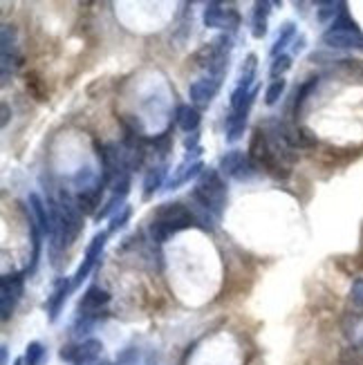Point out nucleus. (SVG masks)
Returning <instances> with one entry per match:
<instances>
[{"instance_id": "nucleus-1", "label": "nucleus", "mask_w": 363, "mask_h": 365, "mask_svg": "<svg viewBox=\"0 0 363 365\" xmlns=\"http://www.w3.org/2000/svg\"><path fill=\"white\" fill-rule=\"evenodd\" d=\"M191 197L198 206V227H202L204 231H213L215 222L223 217L227 206V184L223 180V173L204 168V173L198 178Z\"/></svg>"}, {"instance_id": "nucleus-2", "label": "nucleus", "mask_w": 363, "mask_h": 365, "mask_svg": "<svg viewBox=\"0 0 363 365\" xmlns=\"http://www.w3.org/2000/svg\"><path fill=\"white\" fill-rule=\"evenodd\" d=\"M231 50H233V41L229 34H223L213 38L211 43H207L198 50L191 58L193 68H200L204 70V74H211V76H223L225 78V72L229 70V56H231Z\"/></svg>"}, {"instance_id": "nucleus-3", "label": "nucleus", "mask_w": 363, "mask_h": 365, "mask_svg": "<svg viewBox=\"0 0 363 365\" xmlns=\"http://www.w3.org/2000/svg\"><path fill=\"white\" fill-rule=\"evenodd\" d=\"M321 41H323V45L332 47V50H354V52H363V31L350 19L348 7H345L337 16V21L329 25V29L323 31Z\"/></svg>"}, {"instance_id": "nucleus-4", "label": "nucleus", "mask_w": 363, "mask_h": 365, "mask_svg": "<svg viewBox=\"0 0 363 365\" xmlns=\"http://www.w3.org/2000/svg\"><path fill=\"white\" fill-rule=\"evenodd\" d=\"M56 204L63 220V240H66V247H70L78 237V233L83 231V211L76 197L72 193H66V190L56 197Z\"/></svg>"}, {"instance_id": "nucleus-5", "label": "nucleus", "mask_w": 363, "mask_h": 365, "mask_svg": "<svg viewBox=\"0 0 363 365\" xmlns=\"http://www.w3.org/2000/svg\"><path fill=\"white\" fill-rule=\"evenodd\" d=\"M220 173L231 180L249 182L260 175V166L251 160L249 153L245 150H229L227 155L220 157Z\"/></svg>"}, {"instance_id": "nucleus-6", "label": "nucleus", "mask_w": 363, "mask_h": 365, "mask_svg": "<svg viewBox=\"0 0 363 365\" xmlns=\"http://www.w3.org/2000/svg\"><path fill=\"white\" fill-rule=\"evenodd\" d=\"M153 220L162 222V225L175 235L184 229H191V227H198V217L195 213L188 209V206H184L182 202H166L162 204L160 209L155 211Z\"/></svg>"}, {"instance_id": "nucleus-7", "label": "nucleus", "mask_w": 363, "mask_h": 365, "mask_svg": "<svg viewBox=\"0 0 363 365\" xmlns=\"http://www.w3.org/2000/svg\"><path fill=\"white\" fill-rule=\"evenodd\" d=\"M202 23L204 27H213V29H229L235 31L240 27V14L233 5L225 3H207L202 11Z\"/></svg>"}, {"instance_id": "nucleus-8", "label": "nucleus", "mask_w": 363, "mask_h": 365, "mask_svg": "<svg viewBox=\"0 0 363 365\" xmlns=\"http://www.w3.org/2000/svg\"><path fill=\"white\" fill-rule=\"evenodd\" d=\"M0 52H3V63H0V68H3V86H7L9 76L23 66L14 25H3V31H0Z\"/></svg>"}, {"instance_id": "nucleus-9", "label": "nucleus", "mask_w": 363, "mask_h": 365, "mask_svg": "<svg viewBox=\"0 0 363 365\" xmlns=\"http://www.w3.org/2000/svg\"><path fill=\"white\" fill-rule=\"evenodd\" d=\"M23 296V274H5L0 278V319L9 321L16 303Z\"/></svg>"}, {"instance_id": "nucleus-10", "label": "nucleus", "mask_w": 363, "mask_h": 365, "mask_svg": "<svg viewBox=\"0 0 363 365\" xmlns=\"http://www.w3.org/2000/svg\"><path fill=\"white\" fill-rule=\"evenodd\" d=\"M101 352H103V343L97 339H88L76 345H63L61 359L72 365H92V363H97Z\"/></svg>"}, {"instance_id": "nucleus-11", "label": "nucleus", "mask_w": 363, "mask_h": 365, "mask_svg": "<svg viewBox=\"0 0 363 365\" xmlns=\"http://www.w3.org/2000/svg\"><path fill=\"white\" fill-rule=\"evenodd\" d=\"M106 242H108V231H101V233H97L90 240V245H88V249H86V256H83V262L78 264V269H76V274L72 276V284L74 287H78L90 274H92V269L97 267V262L101 260V253H103V249H106Z\"/></svg>"}, {"instance_id": "nucleus-12", "label": "nucleus", "mask_w": 363, "mask_h": 365, "mask_svg": "<svg viewBox=\"0 0 363 365\" xmlns=\"http://www.w3.org/2000/svg\"><path fill=\"white\" fill-rule=\"evenodd\" d=\"M223 88V76H211V74H202L200 78L188 86V97H191V103L195 108H207L215 94Z\"/></svg>"}, {"instance_id": "nucleus-13", "label": "nucleus", "mask_w": 363, "mask_h": 365, "mask_svg": "<svg viewBox=\"0 0 363 365\" xmlns=\"http://www.w3.org/2000/svg\"><path fill=\"white\" fill-rule=\"evenodd\" d=\"M198 155H200V150H193V153L186 155V160L175 170H173V178L166 182V190H175V188H180V186H184V184L191 182V180H195V178L202 175V173H204V164L198 160Z\"/></svg>"}, {"instance_id": "nucleus-14", "label": "nucleus", "mask_w": 363, "mask_h": 365, "mask_svg": "<svg viewBox=\"0 0 363 365\" xmlns=\"http://www.w3.org/2000/svg\"><path fill=\"white\" fill-rule=\"evenodd\" d=\"M256 94H258V90L254 88L249 97H247V101L240 108L229 110V119H227V141H229V144H235V141L245 135L247 117L251 113V106H254V101H256Z\"/></svg>"}, {"instance_id": "nucleus-15", "label": "nucleus", "mask_w": 363, "mask_h": 365, "mask_svg": "<svg viewBox=\"0 0 363 365\" xmlns=\"http://www.w3.org/2000/svg\"><path fill=\"white\" fill-rule=\"evenodd\" d=\"M110 303V294L101 287H90L81 300H78V316H90V319H99L101 309Z\"/></svg>"}, {"instance_id": "nucleus-16", "label": "nucleus", "mask_w": 363, "mask_h": 365, "mask_svg": "<svg viewBox=\"0 0 363 365\" xmlns=\"http://www.w3.org/2000/svg\"><path fill=\"white\" fill-rule=\"evenodd\" d=\"M70 289H74V284H72V280H68V278H58V280L54 282V292H52L50 298H47V314H50V321H56V319H58L61 307L66 305Z\"/></svg>"}, {"instance_id": "nucleus-17", "label": "nucleus", "mask_w": 363, "mask_h": 365, "mask_svg": "<svg viewBox=\"0 0 363 365\" xmlns=\"http://www.w3.org/2000/svg\"><path fill=\"white\" fill-rule=\"evenodd\" d=\"M272 7L274 3H267V0H258L254 5V14H251V34H254V38H262L267 34V23H270Z\"/></svg>"}, {"instance_id": "nucleus-18", "label": "nucleus", "mask_w": 363, "mask_h": 365, "mask_svg": "<svg viewBox=\"0 0 363 365\" xmlns=\"http://www.w3.org/2000/svg\"><path fill=\"white\" fill-rule=\"evenodd\" d=\"M175 121H178V125L184 130V133H195L198 130V125H200V121H202V117H200V110L195 108V106H178V113H175Z\"/></svg>"}, {"instance_id": "nucleus-19", "label": "nucleus", "mask_w": 363, "mask_h": 365, "mask_svg": "<svg viewBox=\"0 0 363 365\" xmlns=\"http://www.w3.org/2000/svg\"><path fill=\"white\" fill-rule=\"evenodd\" d=\"M166 164H160V166H153L148 173H146V178H144V197L148 200L157 188H162L164 186V180H166Z\"/></svg>"}, {"instance_id": "nucleus-20", "label": "nucleus", "mask_w": 363, "mask_h": 365, "mask_svg": "<svg viewBox=\"0 0 363 365\" xmlns=\"http://www.w3.org/2000/svg\"><path fill=\"white\" fill-rule=\"evenodd\" d=\"M256 70H258V56L249 54L240 68V76H238V86L235 88H245V90H254V81H256Z\"/></svg>"}, {"instance_id": "nucleus-21", "label": "nucleus", "mask_w": 363, "mask_h": 365, "mask_svg": "<svg viewBox=\"0 0 363 365\" xmlns=\"http://www.w3.org/2000/svg\"><path fill=\"white\" fill-rule=\"evenodd\" d=\"M294 41H296V25L294 23H285L280 27V31H278V36H276V41H274V45H272V56L276 58V56H280L282 54V50L292 43L294 45Z\"/></svg>"}, {"instance_id": "nucleus-22", "label": "nucleus", "mask_w": 363, "mask_h": 365, "mask_svg": "<svg viewBox=\"0 0 363 365\" xmlns=\"http://www.w3.org/2000/svg\"><path fill=\"white\" fill-rule=\"evenodd\" d=\"M319 81L321 78L319 76H312V78H307V81L301 86V90L296 92V103H294V110H296V115H301V110H303V106H305V101H307V97L319 88Z\"/></svg>"}, {"instance_id": "nucleus-23", "label": "nucleus", "mask_w": 363, "mask_h": 365, "mask_svg": "<svg viewBox=\"0 0 363 365\" xmlns=\"http://www.w3.org/2000/svg\"><path fill=\"white\" fill-rule=\"evenodd\" d=\"M319 9H317V16H319V21L321 23H327L329 19H332V23L337 21V16L348 7L345 3H319L317 5Z\"/></svg>"}, {"instance_id": "nucleus-24", "label": "nucleus", "mask_w": 363, "mask_h": 365, "mask_svg": "<svg viewBox=\"0 0 363 365\" xmlns=\"http://www.w3.org/2000/svg\"><path fill=\"white\" fill-rule=\"evenodd\" d=\"M285 88H287L285 78H274V81H272L270 86H267V90H265V103H267V106L278 103V99L282 97V92H285Z\"/></svg>"}, {"instance_id": "nucleus-25", "label": "nucleus", "mask_w": 363, "mask_h": 365, "mask_svg": "<svg viewBox=\"0 0 363 365\" xmlns=\"http://www.w3.org/2000/svg\"><path fill=\"white\" fill-rule=\"evenodd\" d=\"M43 359H45V347H43V343L31 341L27 345V350H25V356H23L25 365H41Z\"/></svg>"}, {"instance_id": "nucleus-26", "label": "nucleus", "mask_w": 363, "mask_h": 365, "mask_svg": "<svg viewBox=\"0 0 363 365\" xmlns=\"http://www.w3.org/2000/svg\"><path fill=\"white\" fill-rule=\"evenodd\" d=\"M131 206H123V209L117 213V215H113L110 217V227H108V233H117V231H121L126 225H128V220H131Z\"/></svg>"}, {"instance_id": "nucleus-27", "label": "nucleus", "mask_w": 363, "mask_h": 365, "mask_svg": "<svg viewBox=\"0 0 363 365\" xmlns=\"http://www.w3.org/2000/svg\"><path fill=\"white\" fill-rule=\"evenodd\" d=\"M290 68H292V56L290 54H280V56L274 58L272 68H270V74L274 78H282V74H285Z\"/></svg>"}, {"instance_id": "nucleus-28", "label": "nucleus", "mask_w": 363, "mask_h": 365, "mask_svg": "<svg viewBox=\"0 0 363 365\" xmlns=\"http://www.w3.org/2000/svg\"><path fill=\"white\" fill-rule=\"evenodd\" d=\"M350 300L357 307H363V278H357L350 287Z\"/></svg>"}, {"instance_id": "nucleus-29", "label": "nucleus", "mask_w": 363, "mask_h": 365, "mask_svg": "<svg viewBox=\"0 0 363 365\" xmlns=\"http://www.w3.org/2000/svg\"><path fill=\"white\" fill-rule=\"evenodd\" d=\"M303 47H305V38H303V36H298V38L294 41V47H292V50H294V54L303 52Z\"/></svg>"}, {"instance_id": "nucleus-30", "label": "nucleus", "mask_w": 363, "mask_h": 365, "mask_svg": "<svg viewBox=\"0 0 363 365\" xmlns=\"http://www.w3.org/2000/svg\"><path fill=\"white\" fill-rule=\"evenodd\" d=\"M7 121H9V106H7V103H3V128L7 125Z\"/></svg>"}, {"instance_id": "nucleus-31", "label": "nucleus", "mask_w": 363, "mask_h": 365, "mask_svg": "<svg viewBox=\"0 0 363 365\" xmlns=\"http://www.w3.org/2000/svg\"><path fill=\"white\" fill-rule=\"evenodd\" d=\"M0 356H3V365H7V361H9V354H7V345L0 347Z\"/></svg>"}, {"instance_id": "nucleus-32", "label": "nucleus", "mask_w": 363, "mask_h": 365, "mask_svg": "<svg viewBox=\"0 0 363 365\" xmlns=\"http://www.w3.org/2000/svg\"><path fill=\"white\" fill-rule=\"evenodd\" d=\"M14 365H25V361H23V359H16V361H14Z\"/></svg>"}, {"instance_id": "nucleus-33", "label": "nucleus", "mask_w": 363, "mask_h": 365, "mask_svg": "<svg viewBox=\"0 0 363 365\" xmlns=\"http://www.w3.org/2000/svg\"><path fill=\"white\" fill-rule=\"evenodd\" d=\"M92 365H110V363H92Z\"/></svg>"}, {"instance_id": "nucleus-34", "label": "nucleus", "mask_w": 363, "mask_h": 365, "mask_svg": "<svg viewBox=\"0 0 363 365\" xmlns=\"http://www.w3.org/2000/svg\"><path fill=\"white\" fill-rule=\"evenodd\" d=\"M361 345H363V343H361Z\"/></svg>"}]
</instances>
